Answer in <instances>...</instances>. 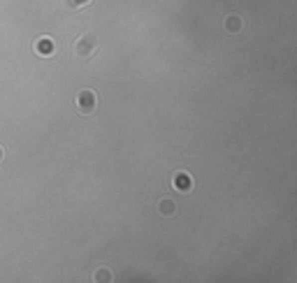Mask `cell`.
Returning a JSON list of instances; mask_svg holds the SVG:
<instances>
[{"label": "cell", "instance_id": "obj_1", "mask_svg": "<svg viewBox=\"0 0 297 283\" xmlns=\"http://www.w3.org/2000/svg\"><path fill=\"white\" fill-rule=\"evenodd\" d=\"M100 49V42L93 33H81L77 40L72 42V54L79 58V61H91Z\"/></svg>", "mask_w": 297, "mask_h": 283}, {"label": "cell", "instance_id": "obj_2", "mask_svg": "<svg viewBox=\"0 0 297 283\" xmlns=\"http://www.w3.org/2000/svg\"><path fill=\"white\" fill-rule=\"evenodd\" d=\"M74 109L81 116L95 114V109H98V93H95L93 88H81L79 93L74 95Z\"/></svg>", "mask_w": 297, "mask_h": 283}, {"label": "cell", "instance_id": "obj_3", "mask_svg": "<svg viewBox=\"0 0 297 283\" xmlns=\"http://www.w3.org/2000/svg\"><path fill=\"white\" fill-rule=\"evenodd\" d=\"M172 186H174V190H179V193H190L193 186H195V181H193V176H190L188 172L179 169V172L172 174Z\"/></svg>", "mask_w": 297, "mask_h": 283}, {"label": "cell", "instance_id": "obj_4", "mask_svg": "<svg viewBox=\"0 0 297 283\" xmlns=\"http://www.w3.org/2000/svg\"><path fill=\"white\" fill-rule=\"evenodd\" d=\"M33 49H35V54L42 56V58H49V56L56 54V44H54V40H51L49 35H42V37H37V40L33 42Z\"/></svg>", "mask_w": 297, "mask_h": 283}, {"label": "cell", "instance_id": "obj_5", "mask_svg": "<svg viewBox=\"0 0 297 283\" xmlns=\"http://www.w3.org/2000/svg\"><path fill=\"white\" fill-rule=\"evenodd\" d=\"M223 28H225V33L230 35H237V33H242L244 30V19L239 16V14H228L225 19H223Z\"/></svg>", "mask_w": 297, "mask_h": 283}, {"label": "cell", "instance_id": "obj_6", "mask_svg": "<svg viewBox=\"0 0 297 283\" xmlns=\"http://www.w3.org/2000/svg\"><path fill=\"white\" fill-rule=\"evenodd\" d=\"M158 214L162 218H174L176 216V202L174 200H169V197H162L160 202H158Z\"/></svg>", "mask_w": 297, "mask_h": 283}, {"label": "cell", "instance_id": "obj_7", "mask_svg": "<svg viewBox=\"0 0 297 283\" xmlns=\"http://www.w3.org/2000/svg\"><path fill=\"white\" fill-rule=\"evenodd\" d=\"M91 0H65V5L70 7V9H81V7H86Z\"/></svg>", "mask_w": 297, "mask_h": 283}, {"label": "cell", "instance_id": "obj_8", "mask_svg": "<svg viewBox=\"0 0 297 283\" xmlns=\"http://www.w3.org/2000/svg\"><path fill=\"white\" fill-rule=\"evenodd\" d=\"M93 279L95 281H112V272H107V270H98L93 274Z\"/></svg>", "mask_w": 297, "mask_h": 283}, {"label": "cell", "instance_id": "obj_9", "mask_svg": "<svg viewBox=\"0 0 297 283\" xmlns=\"http://www.w3.org/2000/svg\"><path fill=\"white\" fill-rule=\"evenodd\" d=\"M5 160V148H2V144H0V162Z\"/></svg>", "mask_w": 297, "mask_h": 283}]
</instances>
